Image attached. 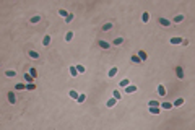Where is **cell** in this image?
Listing matches in <instances>:
<instances>
[{
  "instance_id": "484cf974",
  "label": "cell",
  "mask_w": 195,
  "mask_h": 130,
  "mask_svg": "<svg viewBox=\"0 0 195 130\" xmlns=\"http://www.w3.org/2000/svg\"><path fill=\"white\" fill-rule=\"evenodd\" d=\"M85 101H86V94H80V96H78V99H77V103H78V104L85 103Z\"/></svg>"
},
{
  "instance_id": "4316f807",
  "label": "cell",
  "mask_w": 195,
  "mask_h": 130,
  "mask_svg": "<svg viewBox=\"0 0 195 130\" xmlns=\"http://www.w3.org/2000/svg\"><path fill=\"white\" fill-rule=\"evenodd\" d=\"M70 73H72V76H77L78 75V70H77L75 65H72V67H70Z\"/></svg>"
},
{
  "instance_id": "4dcf8cb0",
  "label": "cell",
  "mask_w": 195,
  "mask_h": 130,
  "mask_svg": "<svg viewBox=\"0 0 195 130\" xmlns=\"http://www.w3.org/2000/svg\"><path fill=\"white\" fill-rule=\"evenodd\" d=\"M24 88H26V85H23V83H16V85H15V90H24Z\"/></svg>"
},
{
  "instance_id": "8fae6325",
  "label": "cell",
  "mask_w": 195,
  "mask_h": 130,
  "mask_svg": "<svg viewBox=\"0 0 195 130\" xmlns=\"http://www.w3.org/2000/svg\"><path fill=\"white\" fill-rule=\"evenodd\" d=\"M156 93H158L159 96H164V94H166V88H164L163 85H159V86H158V90H156Z\"/></svg>"
},
{
  "instance_id": "603a6c76",
  "label": "cell",
  "mask_w": 195,
  "mask_h": 130,
  "mask_svg": "<svg viewBox=\"0 0 195 130\" xmlns=\"http://www.w3.org/2000/svg\"><path fill=\"white\" fill-rule=\"evenodd\" d=\"M28 55H29L31 59H39V54L36 51H29V52H28Z\"/></svg>"
},
{
  "instance_id": "e0dca14e",
  "label": "cell",
  "mask_w": 195,
  "mask_h": 130,
  "mask_svg": "<svg viewBox=\"0 0 195 130\" xmlns=\"http://www.w3.org/2000/svg\"><path fill=\"white\" fill-rule=\"evenodd\" d=\"M107 75H109V78H112V76H116L117 75V67H112L109 70V73H107Z\"/></svg>"
},
{
  "instance_id": "2e32d148",
  "label": "cell",
  "mask_w": 195,
  "mask_h": 130,
  "mask_svg": "<svg viewBox=\"0 0 195 130\" xmlns=\"http://www.w3.org/2000/svg\"><path fill=\"white\" fill-rule=\"evenodd\" d=\"M182 104H184V98H177V99H176V103L172 104V106H176V107H180Z\"/></svg>"
},
{
  "instance_id": "277c9868",
  "label": "cell",
  "mask_w": 195,
  "mask_h": 130,
  "mask_svg": "<svg viewBox=\"0 0 195 130\" xmlns=\"http://www.w3.org/2000/svg\"><path fill=\"white\" fill-rule=\"evenodd\" d=\"M158 23H159L163 28H168V26H171V21H169V20H166V18H158Z\"/></svg>"
},
{
  "instance_id": "9c48e42d",
  "label": "cell",
  "mask_w": 195,
  "mask_h": 130,
  "mask_svg": "<svg viewBox=\"0 0 195 130\" xmlns=\"http://www.w3.org/2000/svg\"><path fill=\"white\" fill-rule=\"evenodd\" d=\"M171 44H184V39H182V37H179V36H177V37L174 36V37L171 39Z\"/></svg>"
},
{
  "instance_id": "5bb4252c",
  "label": "cell",
  "mask_w": 195,
  "mask_h": 130,
  "mask_svg": "<svg viewBox=\"0 0 195 130\" xmlns=\"http://www.w3.org/2000/svg\"><path fill=\"white\" fill-rule=\"evenodd\" d=\"M130 60H132L133 63H141V59H140V57H138L136 54H133L132 57H130Z\"/></svg>"
},
{
  "instance_id": "52a82bcc",
  "label": "cell",
  "mask_w": 195,
  "mask_h": 130,
  "mask_svg": "<svg viewBox=\"0 0 195 130\" xmlns=\"http://www.w3.org/2000/svg\"><path fill=\"white\" fill-rule=\"evenodd\" d=\"M39 21H41V15H34V16L29 18V23L31 24H36V23H39Z\"/></svg>"
},
{
  "instance_id": "ac0fdd59",
  "label": "cell",
  "mask_w": 195,
  "mask_h": 130,
  "mask_svg": "<svg viewBox=\"0 0 195 130\" xmlns=\"http://www.w3.org/2000/svg\"><path fill=\"white\" fill-rule=\"evenodd\" d=\"M148 109H150V112H151V114H159V112H161V107H148Z\"/></svg>"
},
{
  "instance_id": "7402d4cb",
  "label": "cell",
  "mask_w": 195,
  "mask_h": 130,
  "mask_svg": "<svg viewBox=\"0 0 195 130\" xmlns=\"http://www.w3.org/2000/svg\"><path fill=\"white\" fill-rule=\"evenodd\" d=\"M122 42H124V37H116V39L112 41V44H114V46H120Z\"/></svg>"
},
{
  "instance_id": "3957f363",
  "label": "cell",
  "mask_w": 195,
  "mask_h": 130,
  "mask_svg": "<svg viewBox=\"0 0 195 130\" xmlns=\"http://www.w3.org/2000/svg\"><path fill=\"white\" fill-rule=\"evenodd\" d=\"M176 75H177L179 80H184V70H182L180 65H176Z\"/></svg>"
},
{
  "instance_id": "30bf717a",
  "label": "cell",
  "mask_w": 195,
  "mask_h": 130,
  "mask_svg": "<svg viewBox=\"0 0 195 130\" xmlns=\"http://www.w3.org/2000/svg\"><path fill=\"white\" fill-rule=\"evenodd\" d=\"M24 80H26L28 83H34V76H33L29 72H28V73H24Z\"/></svg>"
},
{
  "instance_id": "9a60e30c",
  "label": "cell",
  "mask_w": 195,
  "mask_h": 130,
  "mask_svg": "<svg viewBox=\"0 0 195 130\" xmlns=\"http://www.w3.org/2000/svg\"><path fill=\"white\" fill-rule=\"evenodd\" d=\"M109 29H112V23H111V21H107V23L102 24V31H109Z\"/></svg>"
},
{
  "instance_id": "4fadbf2b",
  "label": "cell",
  "mask_w": 195,
  "mask_h": 130,
  "mask_svg": "<svg viewBox=\"0 0 195 130\" xmlns=\"http://www.w3.org/2000/svg\"><path fill=\"white\" fill-rule=\"evenodd\" d=\"M141 21H143V23H148V21H150V13L148 12H143V15H141Z\"/></svg>"
},
{
  "instance_id": "1f68e13d",
  "label": "cell",
  "mask_w": 195,
  "mask_h": 130,
  "mask_svg": "<svg viewBox=\"0 0 195 130\" xmlns=\"http://www.w3.org/2000/svg\"><path fill=\"white\" fill-rule=\"evenodd\" d=\"M5 75L12 78V76H15V75H16V72H15V70H7V72H5Z\"/></svg>"
},
{
  "instance_id": "ba28073f",
  "label": "cell",
  "mask_w": 195,
  "mask_h": 130,
  "mask_svg": "<svg viewBox=\"0 0 195 130\" xmlns=\"http://www.w3.org/2000/svg\"><path fill=\"white\" fill-rule=\"evenodd\" d=\"M116 103H117V99L112 96L111 99H107V103H106V106H107V107H114V106H116Z\"/></svg>"
},
{
  "instance_id": "d590c367",
  "label": "cell",
  "mask_w": 195,
  "mask_h": 130,
  "mask_svg": "<svg viewBox=\"0 0 195 130\" xmlns=\"http://www.w3.org/2000/svg\"><path fill=\"white\" fill-rule=\"evenodd\" d=\"M29 73H31V75L34 76V78L38 76V70H36V68H29Z\"/></svg>"
},
{
  "instance_id": "6da1fadb",
  "label": "cell",
  "mask_w": 195,
  "mask_h": 130,
  "mask_svg": "<svg viewBox=\"0 0 195 130\" xmlns=\"http://www.w3.org/2000/svg\"><path fill=\"white\" fill-rule=\"evenodd\" d=\"M7 98H8V103H10V104H15L16 103V96H15V93H13V91H8V93H7Z\"/></svg>"
},
{
  "instance_id": "f546056e",
  "label": "cell",
  "mask_w": 195,
  "mask_h": 130,
  "mask_svg": "<svg viewBox=\"0 0 195 130\" xmlns=\"http://www.w3.org/2000/svg\"><path fill=\"white\" fill-rule=\"evenodd\" d=\"M129 85H130V81H129V80H127V78H124V80H120V86H122V88H125V86H129Z\"/></svg>"
},
{
  "instance_id": "d4e9b609",
  "label": "cell",
  "mask_w": 195,
  "mask_h": 130,
  "mask_svg": "<svg viewBox=\"0 0 195 130\" xmlns=\"http://www.w3.org/2000/svg\"><path fill=\"white\" fill-rule=\"evenodd\" d=\"M72 39H73V33H72V31H68V33L65 34V41H67V42H70Z\"/></svg>"
},
{
  "instance_id": "e575fe53",
  "label": "cell",
  "mask_w": 195,
  "mask_h": 130,
  "mask_svg": "<svg viewBox=\"0 0 195 130\" xmlns=\"http://www.w3.org/2000/svg\"><path fill=\"white\" fill-rule=\"evenodd\" d=\"M120 96H122V94H120V91H117V90L114 91V98H116L117 101H119V99H120Z\"/></svg>"
},
{
  "instance_id": "d6a6232c",
  "label": "cell",
  "mask_w": 195,
  "mask_h": 130,
  "mask_svg": "<svg viewBox=\"0 0 195 130\" xmlns=\"http://www.w3.org/2000/svg\"><path fill=\"white\" fill-rule=\"evenodd\" d=\"M73 18H75V15H73V13H68V16L65 18V23H70V21L73 20Z\"/></svg>"
},
{
  "instance_id": "f1b7e54d",
  "label": "cell",
  "mask_w": 195,
  "mask_h": 130,
  "mask_svg": "<svg viewBox=\"0 0 195 130\" xmlns=\"http://www.w3.org/2000/svg\"><path fill=\"white\" fill-rule=\"evenodd\" d=\"M26 90L28 91H34L36 90V85H34V83H28V85H26Z\"/></svg>"
},
{
  "instance_id": "ffe728a7",
  "label": "cell",
  "mask_w": 195,
  "mask_h": 130,
  "mask_svg": "<svg viewBox=\"0 0 195 130\" xmlns=\"http://www.w3.org/2000/svg\"><path fill=\"white\" fill-rule=\"evenodd\" d=\"M163 109H166V111H169V109H172V103H163V104H159Z\"/></svg>"
},
{
  "instance_id": "8992f818",
  "label": "cell",
  "mask_w": 195,
  "mask_h": 130,
  "mask_svg": "<svg viewBox=\"0 0 195 130\" xmlns=\"http://www.w3.org/2000/svg\"><path fill=\"white\" fill-rule=\"evenodd\" d=\"M136 55H138V57H140V59H141V62H145V60L148 59V55H146V52H145L143 49H140V51L136 52Z\"/></svg>"
},
{
  "instance_id": "cb8c5ba5",
  "label": "cell",
  "mask_w": 195,
  "mask_h": 130,
  "mask_svg": "<svg viewBox=\"0 0 195 130\" xmlns=\"http://www.w3.org/2000/svg\"><path fill=\"white\" fill-rule=\"evenodd\" d=\"M172 21H174V23H180V21H184V15H176Z\"/></svg>"
},
{
  "instance_id": "7c38bea8",
  "label": "cell",
  "mask_w": 195,
  "mask_h": 130,
  "mask_svg": "<svg viewBox=\"0 0 195 130\" xmlns=\"http://www.w3.org/2000/svg\"><path fill=\"white\" fill-rule=\"evenodd\" d=\"M68 96H70L72 99H78V96H80V94H78V91H75V90H70V91H68Z\"/></svg>"
},
{
  "instance_id": "836d02e7",
  "label": "cell",
  "mask_w": 195,
  "mask_h": 130,
  "mask_svg": "<svg viewBox=\"0 0 195 130\" xmlns=\"http://www.w3.org/2000/svg\"><path fill=\"white\" fill-rule=\"evenodd\" d=\"M75 67H77L78 73H85V67H83V65H75Z\"/></svg>"
},
{
  "instance_id": "44dd1931",
  "label": "cell",
  "mask_w": 195,
  "mask_h": 130,
  "mask_svg": "<svg viewBox=\"0 0 195 130\" xmlns=\"http://www.w3.org/2000/svg\"><path fill=\"white\" fill-rule=\"evenodd\" d=\"M51 44V36H44V39H42V46H49Z\"/></svg>"
},
{
  "instance_id": "7a4b0ae2",
  "label": "cell",
  "mask_w": 195,
  "mask_h": 130,
  "mask_svg": "<svg viewBox=\"0 0 195 130\" xmlns=\"http://www.w3.org/2000/svg\"><path fill=\"white\" fill-rule=\"evenodd\" d=\"M98 46L101 49H109L111 47V44L107 42V41H104V39H98Z\"/></svg>"
},
{
  "instance_id": "5b68a950",
  "label": "cell",
  "mask_w": 195,
  "mask_h": 130,
  "mask_svg": "<svg viewBox=\"0 0 195 130\" xmlns=\"http://www.w3.org/2000/svg\"><path fill=\"white\" fill-rule=\"evenodd\" d=\"M124 91L127 93V94H132V93H135V91H136V86H135V85H129V86L124 88Z\"/></svg>"
},
{
  "instance_id": "83f0119b",
  "label": "cell",
  "mask_w": 195,
  "mask_h": 130,
  "mask_svg": "<svg viewBox=\"0 0 195 130\" xmlns=\"http://www.w3.org/2000/svg\"><path fill=\"white\" fill-rule=\"evenodd\" d=\"M58 15L63 16V18H67V16H68V12H67V10H63V8H60V10H58Z\"/></svg>"
},
{
  "instance_id": "d6986e66",
  "label": "cell",
  "mask_w": 195,
  "mask_h": 130,
  "mask_svg": "<svg viewBox=\"0 0 195 130\" xmlns=\"http://www.w3.org/2000/svg\"><path fill=\"white\" fill-rule=\"evenodd\" d=\"M159 104L161 103H158V101H155V99H153V101H150V103H148V107H161Z\"/></svg>"
}]
</instances>
